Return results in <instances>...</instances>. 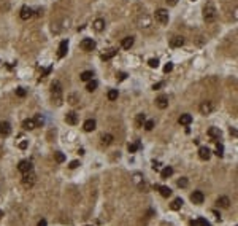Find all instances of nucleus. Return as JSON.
Here are the masks:
<instances>
[{
	"instance_id": "nucleus-28",
	"label": "nucleus",
	"mask_w": 238,
	"mask_h": 226,
	"mask_svg": "<svg viewBox=\"0 0 238 226\" xmlns=\"http://www.w3.org/2000/svg\"><path fill=\"white\" fill-rule=\"evenodd\" d=\"M95 129V120H87L84 121V131H87V132H91V131Z\"/></svg>"
},
{
	"instance_id": "nucleus-5",
	"label": "nucleus",
	"mask_w": 238,
	"mask_h": 226,
	"mask_svg": "<svg viewBox=\"0 0 238 226\" xmlns=\"http://www.w3.org/2000/svg\"><path fill=\"white\" fill-rule=\"evenodd\" d=\"M154 16H156V21H159L160 24H167L168 22V11L163 10V8H159Z\"/></svg>"
},
{
	"instance_id": "nucleus-20",
	"label": "nucleus",
	"mask_w": 238,
	"mask_h": 226,
	"mask_svg": "<svg viewBox=\"0 0 238 226\" xmlns=\"http://www.w3.org/2000/svg\"><path fill=\"white\" fill-rule=\"evenodd\" d=\"M190 123H192V116H190L189 113H184V115H181L180 116V124L181 126H189Z\"/></svg>"
},
{
	"instance_id": "nucleus-19",
	"label": "nucleus",
	"mask_w": 238,
	"mask_h": 226,
	"mask_svg": "<svg viewBox=\"0 0 238 226\" xmlns=\"http://www.w3.org/2000/svg\"><path fill=\"white\" fill-rule=\"evenodd\" d=\"M11 132V126L10 123L3 121V123H0V135H8Z\"/></svg>"
},
{
	"instance_id": "nucleus-30",
	"label": "nucleus",
	"mask_w": 238,
	"mask_h": 226,
	"mask_svg": "<svg viewBox=\"0 0 238 226\" xmlns=\"http://www.w3.org/2000/svg\"><path fill=\"white\" fill-rule=\"evenodd\" d=\"M22 127H24V129H27V131H32L35 127L34 120H24L22 121Z\"/></svg>"
},
{
	"instance_id": "nucleus-32",
	"label": "nucleus",
	"mask_w": 238,
	"mask_h": 226,
	"mask_svg": "<svg viewBox=\"0 0 238 226\" xmlns=\"http://www.w3.org/2000/svg\"><path fill=\"white\" fill-rule=\"evenodd\" d=\"M113 142V135L111 134H103L102 135V145H110Z\"/></svg>"
},
{
	"instance_id": "nucleus-55",
	"label": "nucleus",
	"mask_w": 238,
	"mask_h": 226,
	"mask_svg": "<svg viewBox=\"0 0 238 226\" xmlns=\"http://www.w3.org/2000/svg\"><path fill=\"white\" fill-rule=\"evenodd\" d=\"M87 226H91V225H87Z\"/></svg>"
},
{
	"instance_id": "nucleus-43",
	"label": "nucleus",
	"mask_w": 238,
	"mask_h": 226,
	"mask_svg": "<svg viewBox=\"0 0 238 226\" xmlns=\"http://www.w3.org/2000/svg\"><path fill=\"white\" fill-rule=\"evenodd\" d=\"M171 70H173V64H171V62H168V64H165V67H163V72H171Z\"/></svg>"
},
{
	"instance_id": "nucleus-16",
	"label": "nucleus",
	"mask_w": 238,
	"mask_h": 226,
	"mask_svg": "<svg viewBox=\"0 0 238 226\" xmlns=\"http://www.w3.org/2000/svg\"><path fill=\"white\" fill-rule=\"evenodd\" d=\"M198 156H200V159H203V161H206V159H210V156H211V151H210V148H206V147H202L200 150H198Z\"/></svg>"
},
{
	"instance_id": "nucleus-35",
	"label": "nucleus",
	"mask_w": 238,
	"mask_h": 226,
	"mask_svg": "<svg viewBox=\"0 0 238 226\" xmlns=\"http://www.w3.org/2000/svg\"><path fill=\"white\" fill-rule=\"evenodd\" d=\"M34 123H35V127L37 126H43L44 124V118L41 116V115H37V116L34 118Z\"/></svg>"
},
{
	"instance_id": "nucleus-48",
	"label": "nucleus",
	"mask_w": 238,
	"mask_h": 226,
	"mask_svg": "<svg viewBox=\"0 0 238 226\" xmlns=\"http://www.w3.org/2000/svg\"><path fill=\"white\" fill-rule=\"evenodd\" d=\"M79 166V161H71L70 162V169H76Z\"/></svg>"
},
{
	"instance_id": "nucleus-34",
	"label": "nucleus",
	"mask_w": 238,
	"mask_h": 226,
	"mask_svg": "<svg viewBox=\"0 0 238 226\" xmlns=\"http://www.w3.org/2000/svg\"><path fill=\"white\" fill-rule=\"evenodd\" d=\"M78 100H79L78 94H70V96H68V104H71V105H76Z\"/></svg>"
},
{
	"instance_id": "nucleus-44",
	"label": "nucleus",
	"mask_w": 238,
	"mask_h": 226,
	"mask_svg": "<svg viewBox=\"0 0 238 226\" xmlns=\"http://www.w3.org/2000/svg\"><path fill=\"white\" fill-rule=\"evenodd\" d=\"M116 78H118V81H124V80L127 78V73L121 72V73H118V76H116Z\"/></svg>"
},
{
	"instance_id": "nucleus-50",
	"label": "nucleus",
	"mask_w": 238,
	"mask_h": 226,
	"mask_svg": "<svg viewBox=\"0 0 238 226\" xmlns=\"http://www.w3.org/2000/svg\"><path fill=\"white\" fill-rule=\"evenodd\" d=\"M49 72H51V67H46V69L43 70V75H41V76H46V75H48V73H49Z\"/></svg>"
},
{
	"instance_id": "nucleus-17",
	"label": "nucleus",
	"mask_w": 238,
	"mask_h": 226,
	"mask_svg": "<svg viewBox=\"0 0 238 226\" xmlns=\"http://www.w3.org/2000/svg\"><path fill=\"white\" fill-rule=\"evenodd\" d=\"M133 41H135V38L133 37H126L122 41H121V46H122L124 49H130L133 46Z\"/></svg>"
},
{
	"instance_id": "nucleus-10",
	"label": "nucleus",
	"mask_w": 238,
	"mask_h": 226,
	"mask_svg": "<svg viewBox=\"0 0 238 226\" xmlns=\"http://www.w3.org/2000/svg\"><path fill=\"white\" fill-rule=\"evenodd\" d=\"M32 16H34V10H32V8H29V7L21 8V19L27 21V19H30Z\"/></svg>"
},
{
	"instance_id": "nucleus-52",
	"label": "nucleus",
	"mask_w": 238,
	"mask_h": 226,
	"mask_svg": "<svg viewBox=\"0 0 238 226\" xmlns=\"http://www.w3.org/2000/svg\"><path fill=\"white\" fill-rule=\"evenodd\" d=\"M35 14H37V16H43V8H38Z\"/></svg>"
},
{
	"instance_id": "nucleus-37",
	"label": "nucleus",
	"mask_w": 238,
	"mask_h": 226,
	"mask_svg": "<svg viewBox=\"0 0 238 226\" xmlns=\"http://www.w3.org/2000/svg\"><path fill=\"white\" fill-rule=\"evenodd\" d=\"M214 153L218 154L219 158L224 156V147H222V143H218V147H216V151H214Z\"/></svg>"
},
{
	"instance_id": "nucleus-54",
	"label": "nucleus",
	"mask_w": 238,
	"mask_h": 226,
	"mask_svg": "<svg viewBox=\"0 0 238 226\" xmlns=\"http://www.w3.org/2000/svg\"><path fill=\"white\" fill-rule=\"evenodd\" d=\"M192 2H195V0H192Z\"/></svg>"
},
{
	"instance_id": "nucleus-18",
	"label": "nucleus",
	"mask_w": 238,
	"mask_h": 226,
	"mask_svg": "<svg viewBox=\"0 0 238 226\" xmlns=\"http://www.w3.org/2000/svg\"><path fill=\"white\" fill-rule=\"evenodd\" d=\"M218 206L222 207V209H229V207H230V199H229L227 196H221V198L218 199Z\"/></svg>"
},
{
	"instance_id": "nucleus-26",
	"label": "nucleus",
	"mask_w": 238,
	"mask_h": 226,
	"mask_svg": "<svg viewBox=\"0 0 238 226\" xmlns=\"http://www.w3.org/2000/svg\"><path fill=\"white\" fill-rule=\"evenodd\" d=\"M116 54H118V49H108L106 53H103V54H102V59H103V61H108V59L114 58Z\"/></svg>"
},
{
	"instance_id": "nucleus-2",
	"label": "nucleus",
	"mask_w": 238,
	"mask_h": 226,
	"mask_svg": "<svg viewBox=\"0 0 238 226\" xmlns=\"http://www.w3.org/2000/svg\"><path fill=\"white\" fill-rule=\"evenodd\" d=\"M51 94H52V100L56 99V105L62 104V88L59 81H52L51 85Z\"/></svg>"
},
{
	"instance_id": "nucleus-51",
	"label": "nucleus",
	"mask_w": 238,
	"mask_h": 226,
	"mask_svg": "<svg viewBox=\"0 0 238 226\" xmlns=\"http://www.w3.org/2000/svg\"><path fill=\"white\" fill-rule=\"evenodd\" d=\"M37 226H48L46 220H40V221H38V225H37Z\"/></svg>"
},
{
	"instance_id": "nucleus-6",
	"label": "nucleus",
	"mask_w": 238,
	"mask_h": 226,
	"mask_svg": "<svg viewBox=\"0 0 238 226\" xmlns=\"http://www.w3.org/2000/svg\"><path fill=\"white\" fill-rule=\"evenodd\" d=\"M184 45V37H181V35H175V37L170 38V46L171 48H181Z\"/></svg>"
},
{
	"instance_id": "nucleus-47",
	"label": "nucleus",
	"mask_w": 238,
	"mask_h": 226,
	"mask_svg": "<svg viewBox=\"0 0 238 226\" xmlns=\"http://www.w3.org/2000/svg\"><path fill=\"white\" fill-rule=\"evenodd\" d=\"M162 85H163L162 81H159V83H154V85H153V89H154V91H156V89H160V88H162Z\"/></svg>"
},
{
	"instance_id": "nucleus-36",
	"label": "nucleus",
	"mask_w": 238,
	"mask_h": 226,
	"mask_svg": "<svg viewBox=\"0 0 238 226\" xmlns=\"http://www.w3.org/2000/svg\"><path fill=\"white\" fill-rule=\"evenodd\" d=\"M148 65L153 67V69H157V67H159V59L157 58H151L149 61H148Z\"/></svg>"
},
{
	"instance_id": "nucleus-21",
	"label": "nucleus",
	"mask_w": 238,
	"mask_h": 226,
	"mask_svg": "<svg viewBox=\"0 0 238 226\" xmlns=\"http://www.w3.org/2000/svg\"><path fill=\"white\" fill-rule=\"evenodd\" d=\"M92 27H94L97 32H102L103 29H105V21L100 19V18H99V19H95V21H94V24H92Z\"/></svg>"
},
{
	"instance_id": "nucleus-38",
	"label": "nucleus",
	"mask_w": 238,
	"mask_h": 226,
	"mask_svg": "<svg viewBox=\"0 0 238 226\" xmlns=\"http://www.w3.org/2000/svg\"><path fill=\"white\" fill-rule=\"evenodd\" d=\"M143 126H145V129H146V131H151V129L154 127V121H153V120H146Z\"/></svg>"
},
{
	"instance_id": "nucleus-45",
	"label": "nucleus",
	"mask_w": 238,
	"mask_h": 226,
	"mask_svg": "<svg viewBox=\"0 0 238 226\" xmlns=\"http://www.w3.org/2000/svg\"><path fill=\"white\" fill-rule=\"evenodd\" d=\"M153 169H154V171H160V169H162V167H160V162L154 161L153 162Z\"/></svg>"
},
{
	"instance_id": "nucleus-22",
	"label": "nucleus",
	"mask_w": 238,
	"mask_h": 226,
	"mask_svg": "<svg viewBox=\"0 0 238 226\" xmlns=\"http://www.w3.org/2000/svg\"><path fill=\"white\" fill-rule=\"evenodd\" d=\"M145 121H146L145 113H138V115H136V118H135V126H136V127H143Z\"/></svg>"
},
{
	"instance_id": "nucleus-14",
	"label": "nucleus",
	"mask_w": 238,
	"mask_h": 226,
	"mask_svg": "<svg viewBox=\"0 0 238 226\" xmlns=\"http://www.w3.org/2000/svg\"><path fill=\"white\" fill-rule=\"evenodd\" d=\"M156 105L159 107V108H167V107H168V97L167 96H159L156 99Z\"/></svg>"
},
{
	"instance_id": "nucleus-29",
	"label": "nucleus",
	"mask_w": 238,
	"mask_h": 226,
	"mask_svg": "<svg viewBox=\"0 0 238 226\" xmlns=\"http://www.w3.org/2000/svg\"><path fill=\"white\" fill-rule=\"evenodd\" d=\"M159 193L163 196V198H168V196H171V189L168 188V186H159Z\"/></svg>"
},
{
	"instance_id": "nucleus-23",
	"label": "nucleus",
	"mask_w": 238,
	"mask_h": 226,
	"mask_svg": "<svg viewBox=\"0 0 238 226\" xmlns=\"http://www.w3.org/2000/svg\"><path fill=\"white\" fill-rule=\"evenodd\" d=\"M190 226H211V225L205 218H197V220H192L190 221Z\"/></svg>"
},
{
	"instance_id": "nucleus-41",
	"label": "nucleus",
	"mask_w": 238,
	"mask_h": 226,
	"mask_svg": "<svg viewBox=\"0 0 238 226\" xmlns=\"http://www.w3.org/2000/svg\"><path fill=\"white\" fill-rule=\"evenodd\" d=\"M178 186H180V188H186L187 186V178L181 177L180 180H178Z\"/></svg>"
},
{
	"instance_id": "nucleus-9",
	"label": "nucleus",
	"mask_w": 238,
	"mask_h": 226,
	"mask_svg": "<svg viewBox=\"0 0 238 226\" xmlns=\"http://www.w3.org/2000/svg\"><path fill=\"white\" fill-rule=\"evenodd\" d=\"M17 169H19L21 174H27V172L32 171V162H29V161H21L19 164H17Z\"/></svg>"
},
{
	"instance_id": "nucleus-11",
	"label": "nucleus",
	"mask_w": 238,
	"mask_h": 226,
	"mask_svg": "<svg viewBox=\"0 0 238 226\" xmlns=\"http://www.w3.org/2000/svg\"><path fill=\"white\" fill-rule=\"evenodd\" d=\"M65 121H67L68 124H71V126H75V124L78 123V115H76L75 112H68L67 115H65Z\"/></svg>"
},
{
	"instance_id": "nucleus-13",
	"label": "nucleus",
	"mask_w": 238,
	"mask_h": 226,
	"mask_svg": "<svg viewBox=\"0 0 238 226\" xmlns=\"http://www.w3.org/2000/svg\"><path fill=\"white\" fill-rule=\"evenodd\" d=\"M190 199H192V202H195V204H202V202L205 201V196L202 191H194L192 194H190Z\"/></svg>"
},
{
	"instance_id": "nucleus-27",
	"label": "nucleus",
	"mask_w": 238,
	"mask_h": 226,
	"mask_svg": "<svg viewBox=\"0 0 238 226\" xmlns=\"http://www.w3.org/2000/svg\"><path fill=\"white\" fill-rule=\"evenodd\" d=\"M181 206H183V199H181V198H176V199H175V201L170 204V209H171V210H180Z\"/></svg>"
},
{
	"instance_id": "nucleus-25",
	"label": "nucleus",
	"mask_w": 238,
	"mask_h": 226,
	"mask_svg": "<svg viewBox=\"0 0 238 226\" xmlns=\"http://www.w3.org/2000/svg\"><path fill=\"white\" fill-rule=\"evenodd\" d=\"M92 76H94V72H92V70H84V72L79 75V78H81L83 81H91Z\"/></svg>"
},
{
	"instance_id": "nucleus-12",
	"label": "nucleus",
	"mask_w": 238,
	"mask_h": 226,
	"mask_svg": "<svg viewBox=\"0 0 238 226\" xmlns=\"http://www.w3.org/2000/svg\"><path fill=\"white\" fill-rule=\"evenodd\" d=\"M208 134H210V137L213 139V140L222 137V131L219 129V127H210V129H208Z\"/></svg>"
},
{
	"instance_id": "nucleus-33",
	"label": "nucleus",
	"mask_w": 238,
	"mask_h": 226,
	"mask_svg": "<svg viewBox=\"0 0 238 226\" xmlns=\"http://www.w3.org/2000/svg\"><path fill=\"white\" fill-rule=\"evenodd\" d=\"M106 96H108V100H116L118 96H119V93H118V89H110Z\"/></svg>"
},
{
	"instance_id": "nucleus-53",
	"label": "nucleus",
	"mask_w": 238,
	"mask_h": 226,
	"mask_svg": "<svg viewBox=\"0 0 238 226\" xmlns=\"http://www.w3.org/2000/svg\"><path fill=\"white\" fill-rule=\"evenodd\" d=\"M2 215H3V212H2V210H0V218H2Z\"/></svg>"
},
{
	"instance_id": "nucleus-4",
	"label": "nucleus",
	"mask_w": 238,
	"mask_h": 226,
	"mask_svg": "<svg viewBox=\"0 0 238 226\" xmlns=\"http://www.w3.org/2000/svg\"><path fill=\"white\" fill-rule=\"evenodd\" d=\"M198 110H200L202 115H210V113H213L214 105H213L211 100H203V102L200 104V107H198Z\"/></svg>"
},
{
	"instance_id": "nucleus-15",
	"label": "nucleus",
	"mask_w": 238,
	"mask_h": 226,
	"mask_svg": "<svg viewBox=\"0 0 238 226\" xmlns=\"http://www.w3.org/2000/svg\"><path fill=\"white\" fill-rule=\"evenodd\" d=\"M67 51H68V41L64 40V41H61V45H59L57 56H59V58H64V56L67 54Z\"/></svg>"
},
{
	"instance_id": "nucleus-8",
	"label": "nucleus",
	"mask_w": 238,
	"mask_h": 226,
	"mask_svg": "<svg viewBox=\"0 0 238 226\" xmlns=\"http://www.w3.org/2000/svg\"><path fill=\"white\" fill-rule=\"evenodd\" d=\"M81 48L84 49V51H92V49L95 48V41L92 40V38H84V40L81 41Z\"/></svg>"
},
{
	"instance_id": "nucleus-49",
	"label": "nucleus",
	"mask_w": 238,
	"mask_h": 226,
	"mask_svg": "<svg viewBox=\"0 0 238 226\" xmlns=\"http://www.w3.org/2000/svg\"><path fill=\"white\" fill-rule=\"evenodd\" d=\"M19 148L26 150V148H27V142H26V140H24V142H21V143H19Z\"/></svg>"
},
{
	"instance_id": "nucleus-3",
	"label": "nucleus",
	"mask_w": 238,
	"mask_h": 226,
	"mask_svg": "<svg viewBox=\"0 0 238 226\" xmlns=\"http://www.w3.org/2000/svg\"><path fill=\"white\" fill-rule=\"evenodd\" d=\"M35 182H37V175L34 174V172H27V174H24L22 177V185L26 186V188H32V186L35 185Z\"/></svg>"
},
{
	"instance_id": "nucleus-24",
	"label": "nucleus",
	"mask_w": 238,
	"mask_h": 226,
	"mask_svg": "<svg viewBox=\"0 0 238 226\" xmlns=\"http://www.w3.org/2000/svg\"><path fill=\"white\" fill-rule=\"evenodd\" d=\"M173 175V169L168 166V167H163V169H160V177L162 178H168V177H171Z\"/></svg>"
},
{
	"instance_id": "nucleus-40",
	"label": "nucleus",
	"mask_w": 238,
	"mask_h": 226,
	"mask_svg": "<svg viewBox=\"0 0 238 226\" xmlns=\"http://www.w3.org/2000/svg\"><path fill=\"white\" fill-rule=\"evenodd\" d=\"M56 161L57 162H64L65 161V154L61 153V151H57V153H56Z\"/></svg>"
},
{
	"instance_id": "nucleus-42",
	"label": "nucleus",
	"mask_w": 238,
	"mask_h": 226,
	"mask_svg": "<svg viewBox=\"0 0 238 226\" xmlns=\"http://www.w3.org/2000/svg\"><path fill=\"white\" fill-rule=\"evenodd\" d=\"M26 94H27V91L24 88H17L16 89V96H19V97H26Z\"/></svg>"
},
{
	"instance_id": "nucleus-7",
	"label": "nucleus",
	"mask_w": 238,
	"mask_h": 226,
	"mask_svg": "<svg viewBox=\"0 0 238 226\" xmlns=\"http://www.w3.org/2000/svg\"><path fill=\"white\" fill-rule=\"evenodd\" d=\"M136 22H138V27L140 29H148L151 26V18L148 16V14H143L141 18H138V21H136Z\"/></svg>"
},
{
	"instance_id": "nucleus-46",
	"label": "nucleus",
	"mask_w": 238,
	"mask_h": 226,
	"mask_svg": "<svg viewBox=\"0 0 238 226\" xmlns=\"http://www.w3.org/2000/svg\"><path fill=\"white\" fill-rule=\"evenodd\" d=\"M167 2V5H168V7H175V5L178 3V0H165Z\"/></svg>"
},
{
	"instance_id": "nucleus-39",
	"label": "nucleus",
	"mask_w": 238,
	"mask_h": 226,
	"mask_svg": "<svg viewBox=\"0 0 238 226\" xmlns=\"http://www.w3.org/2000/svg\"><path fill=\"white\" fill-rule=\"evenodd\" d=\"M138 148H140V142H136V143H129V151L130 153H135Z\"/></svg>"
},
{
	"instance_id": "nucleus-31",
	"label": "nucleus",
	"mask_w": 238,
	"mask_h": 226,
	"mask_svg": "<svg viewBox=\"0 0 238 226\" xmlns=\"http://www.w3.org/2000/svg\"><path fill=\"white\" fill-rule=\"evenodd\" d=\"M97 86H99V83L95 81V80H91V81H87V85H86V89H87L89 93H92V91L97 89Z\"/></svg>"
},
{
	"instance_id": "nucleus-1",
	"label": "nucleus",
	"mask_w": 238,
	"mask_h": 226,
	"mask_svg": "<svg viewBox=\"0 0 238 226\" xmlns=\"http://www.w3.org/2000/svg\"><path fill=\"white\" fill-rule=\"evenodd\" d=\"M216 16H218V10H216L214 3L213 2H206V5L203 7V19L206 22H214Z\"/></svg>"
}]
</instances>
